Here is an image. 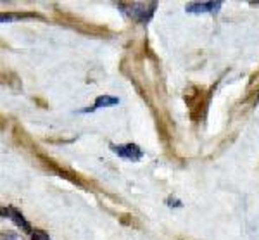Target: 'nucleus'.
Instances as JSON below:
<instances>
[{"label":"nucleus","mask_w":259,"mask_h":240,"mask_svg":"<svg viewBox=\"0 0 259 240\" xmlns=\"http://www.w3.org/2000/svg\"><path fill=\"white\" fill-rule=\"evenodd\" d=\"M33 14H2L0 16V21L2 23H12L16 19H23V18H30Z\"/></svg>","instance_id":"6"},{"label":"nucleus","mask_w":259,"mask_h":240,"mask_svg":"<svg viewBox=\"0 0 259 240\" xmlns=\"http://www.w3.org/2000/svg\"><path fill=\"white\" fill-rule=\"evenodd\" d=\"M2 214L9 218V220L14 223L18 228H21L23 231H26V233H33L31 225L28 223V220L24 218V214L21 213L19 209H16V208H12V206H9V208H4L2 209Z\"/></svg>","instance_id":"4"},{"label":"nucleus","mask_w":259,"mask_h":240,"mask_svg":"<svg viewBox=\"0 0 259 240\" xmlns=\"http://www.w3.org/2000/svg\"><path fill=\"white\" fill-rule=\"evenodd\" d=\"M109 149L119 157L126 159V161L137 163L144 157V150L137 144H109Z\"/></svg>","instance_id":"2"},{"label":"nucleus","mask_w":259,"mask_h":240,"mask_svg":"<svg viewBox=\"0 0 259 240\" xmlns=\"http://www.w3.org/2000/svg\"><path fill=\"white\" fill-rule=\"evenodd\" d=\"M31 240H50V237L47 231H44V230H33Z\"/></svg>","instance_id":"7"},{"label":"nucleus","mask_w":259,"mask_h":240,"mask_svg":"<svg viewBox=\"0 0 259 240\" xmlns=\"http://www.w3.org/2000/svg\"><path fill=\"white\" fill-rule=\"evenodd\" d=\"M118 7L124 14L128 16L132 21L139 24H147L154 16V11H156L157 4L156 2H149V4H144V2H121L118 4Z\"/></svg>","instance_id":"1"},{"label":"nucleus","mask_w":259,"mask_h":240,"mask_svg":"<svg viewBox=\"0 0 259 240\" xmlns=\"http://www.w3.org/2000/svg\"><path fill=\"white\" fill-rule=\"evenodd\" d=\"M223 2L221 0H214V2H189L185 6V11L190 14H216Z\"/></svg>","instance_id":"3"},{"label":"nucleus","mask_w":259,"mask_h":240,"mask_svg":"<svg viewBox=\"0 0 259 240\" xmlns=\"http://www.w3.org/2000/svg\"><path fill=\"white\" fill-rule=\"evenodd\" d=\"M118 104H119V99H118V97H112V95L104 94V95H99L97 99H95L94 106L83 109L81 112H83V114H87V112H95V111H99V109L112 107V106H118Z\"/></svg>","instance_id":"5"},{"label":"nucleus","mask_w":259,"mask_h":240,"mask_svg":"<svg viewBox=\"0 0 259 240\" xmlns=\"http://www.w3.org/2000/svg\"><path fill=\"white\" fill-rule=\"evenodd\" d=\"M2 240H23V238L18 233H14V231H7V233L2 235Z\"/></svg>","instance_id":"9"},{"label":"nucleus","mask_w":259,"mask_h":240,"mask_svg":"<svg viewBox=\"0 0 259 240\" xmlns=\"http://www.w3.org/2000/svg\"><path fill=\"white\" fill-rule=\"evenodd\" d=\"M166 204H168L169 208H182V201H178L177 197H168Z\"/></svg>","instance_id":"8"}]
</instances>
